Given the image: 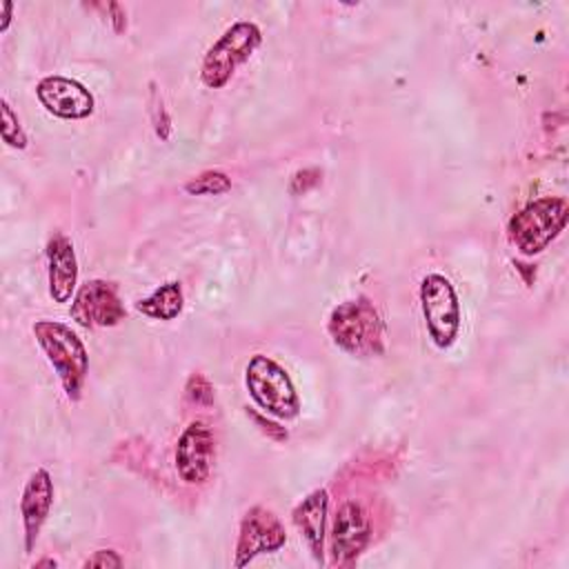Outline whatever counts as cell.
Returning <instances> with one entry per match:
<instances>
[{
    "mask_svg": "<svg viewBox=\"0 0 569 569\" xmlns=\"http://www.w3.org/2000/svg\"><path fill=\"white\" fill-rule=\"evenodd\" d=\"M569 218V204L565 198L545 196L525 204L511 216L507 233L511 244L522 256H536L545 251L565 229Z\"/></svg>",
    "mask_w": 569,
    "mask_h": 569,
    "instance_id": "cell-2",
    "label": "cell"
},
{
    "mask_svg": "<svg viewBox=\"0 0 569 569\" xmlns=\"http://www.w3.org/2000/svg\"><path fill=\"white\" fill-rule=\"evenodd\" d=\"M84 567H122V558L111 549H100L84 560Z\"/></svg>",
    "mask_w": 569,
    "mask_h": 569,
    "instance_id": "cell-18",
    "label": "cell"
},
{
    "mask_svg": "<svg viewBox=\"0 0 569 569\" xmlns=\"http://www.w3.org/2000/svg\"><path fill=\"white\" fill-rule=\"evenodd\" d=\"M33 336L60 378V385L69 400H80L82 387L89 373V353L78 333L58 320H38Z\"/></svg>",
    "mask_w": 569,
    "mask_h": 569,
    "instance_id": "cell-1",
    "label": "cell"
},
{
    "mask_svg": "<svg viewBox=\"0 0 569 569\" xmlns=\"http://www.w3.org/2000/svg\"><path fill=\"white\" fill-rule=\"evenodd\" d=\"M51 505H53V480H51V473L40 467L29 476L20 498V516L24 527L27 551H33V545L51 511Z\"/></svg>",
    "mask_w": 569,
    "mask_h": 569,
    "instance_id": "cell-12",
    "label": "cell"
},
{
    "mask_svg": "<svg viewBox=\"0 0 569 569\" xmlns=\"http://www.w3.org/2000/svg\"><path fill=\"white\" fill-rule=\"evenodd\" d=\"M0 118H2V124H0V133H2V140L13 147V149H24L27 147V136L20 127V120L18 116L13 113L11 104L2 98L0 102Z\"/></svg>",
    "mask_w": 569,
    "mask_h": 569,
    "instance_id": "cell-17",
    "label": "cell"
},
{
    "mask_svg": "<svg viewBox=\"0 0 569 569\" xmlns=\"http://www.w3.org/2000/svg\"><path fill=\"white\" fill-rule=\"evenodd\" d=\"M36 96L51 116L62 120H84L96 107L91 91L67 76H44L36 84Z\"/></svg>",
    "mask_w": 569,
    "mask_h": 569,
    "instance_id": "cell-9",
    "label": "cell"
},
{
    "mask_svg": "<svg viewBox=\"0 0 569 569\" xmlns=\"http://www.w3.org/2000/svg\"><path fill=\"white\" fill-rule=\"evenodd\" d=\"M329 509V493L325 489L311 491L302 502L293 509V522L305 536L313 558L322 562V542H325V520Z\"/></svg>",
    "mask_w": 569,
    "mask_h": 569,
    "instance_id": "cell-14",
    "label": "cell"
},
{
    "mask_svg": "<svg viewBox=\"0 0 569 569\" xmlns=\"http://www.w3.org/2000/svg\"><path fill=\"white\" fill-rule=\"evenodd\" d=\"M213 465V433L202 420L184 427L176 445L178 476L189 485H200L209 478Z\"/></svg>",
    "mask_w": 569,
    "mask_h": 569,
    "instance_id": "cell-10",
    "label": "cell"
},
{
    "mask_svg": "<svg viewBox=\"0 0 569 569\" xmlns=\"http://www.w3.org/2000/svg\"><path fill=\"white\" fill-rule=\"evenodd\" d=\"M42 565H49V567H56V560H42V562H36V567H42Z\"/></svg>",
    "mask_w": 569,
    "mask_h": 569,
    "instance_id": "cell-20",
    "label": "cell"
},
{
    "mask_svg": "<svg viewBox=\"0 0 569 569\" xmlns=\"http://www.w3.org/2000/svg\"><path fill=\"white\" fill-rule=\"evenodd\" d=\"M231 189V178L222 171H202L184 184V191L191 196H220Z\"/></svg>",
    "mask_w": 569,
    "mask_h": 569,
    "instance_id": "cell-16",
    "label": "cell"
},
{
    "mask_svg": "<svg viewBox=\"0 0 569 569\" xmlns=\"http://www.w3.org/2000/svg\"><path fill=\"white\" fill-rule=\"evenodd\" d=\"M262 42V31L256 22H233L204 53L200 78L209 89H222L233 71L247 62Z\"/></svg>",
    "mask_w": 569,
    "mask_h": 569,
    "instance_id": "cell-5",
    "label": "cell"
},
{
    "mask_svg": "<svg viewBox=\"0 0 569 569\" xmlns=\"http://www.w3.org/2000/svg\"><path fill=\"white\" fill-rule=\"evenodd\" d=\"M369 538H371V527H369L367 511L353 500L342 502L333 518V529H331V551L336 562L353 560L367 547Z\"/></svg>",
    "mask_w": 569,
    "mask_h": 569,
    "instance_id": "cell-11",
    "label": "cell"
},
{
    "mask_svg": "<svg viewBox=\"0 0 569 569\" xmlns=\"http://www.w3.org/2000/svg\"><path fill=\"white\" fill-rule=\"evenodd\" d=\"M182 302H184L182 287H180V282L171 280V282L160 284L151 296L138 300L136 309L142 316L153 318V320H173L176 316H180Z\"/></svg>",
    "mask_w": 569,
    "mask_h": 569,
    "instance_id": "cell-15",
    "label": "cell"
},
{
    "mask_svg": "<svg viewBox=\"0 0 569 569\" xmlns=\"http://www.w3.org/2000/svg\"><path fill=\"white\" fill-rule=\"evenodd\" d=\"M244 385L256 405L267 413L280 420H291L300 413V398L293 387V380L287 373V369L280 367L273 358L256 353L247 362Z\"/></svg>",
    "mask_w": 569,
    "mask_h": 569,
    "instance_id": "cell-4",
    "label": "cell"
},
{
    "mask_svg": "<svg viewBox=\"0 0 569 569\" xmlns=\"http://www.w3.org/2000/svg\"><path fill=\"white\" fill-rule=\"evenodd\" d=\"M11 11H13V4L9 0H0V31H7L11 22Z\"/></svg>",
    "mask_w": 569,
    "mask_h": 569,
    "instance_id": "cell-19",
    "label": "cell"
},
{
    "mask_svg": "<svg viewBox=\"0 0 569 569\" xmlns=\"http://www.w3.org/2000/svg\"><path fill=\"white\" fill-rule=\"evenodd\" d=\"M333 342L351 356H380L385 349V327L367 298L347 300L329 316Z\"/></svg>",
    "mask_w": 569,
    "mask_h": 569,
    "instance_id": "cell-3",
    "label": "cell"
},
{
    "mask_svg": "<svg viewBox=\"0 0 569 569\" xmlns=\"http://www.w3.org/2000/svg\"><path fill=\"white\" fill-rule=\"evenodd\" d=\"M47 264H49V296L53 302H69L78 282V260L73 242L64 233H56L47 242Z\"/></svg>",
    "mask_w": 569,
    "mask_h": 569,
    "instance_id": "cell-13",
    "label": "cell"
},
{
    "mask_svg": "<svg viewBox=\"0 0 569 569\" xmlns=\"http://www.w3.org/2000/svg\"><path fill=\"white\" fill-rule=\"evenodd\" d=\"M284 542L287 533L278 516L264 507H253L240 522L233 567H244L260 553L278 551Z\"/></svg>",
    "mask_w": 569,
    "mask_h": 569,
    "instance_id": "cell-7",
    "label": "cell"
},
{
    "mask_svg": "<svg viewBox=\"0 0 569 569\" xmlns=\"http://www.w3.org/2000/svg\"><path fill=\"white\" fill-rule=\"evenodd\" d=\"M124 313L118 289L107 280L84 282L71 300V318L82 327H113Z\"/></svg>",
    "mask_w": 569,
    "mask_h": 569,
    "instance_id": "cell-8",
    "label": "cell"
},
{
    "mask_svg": "<svg viewBox=\"0 0 569 569\" xmlns=\"http://www.w3.org/2000/svg\"><path fill=\"white\" fill-rule=\"evenodd\" d=\"M420 307L431 342L438 349H449L460 333V302L449 278L427 273L420 282Z\"/></svg>",
    "mask_w": 569,
    "mask_h": 569,
    "instance_id": "cell-6",
    "label": "cell"
}]
</instances>
